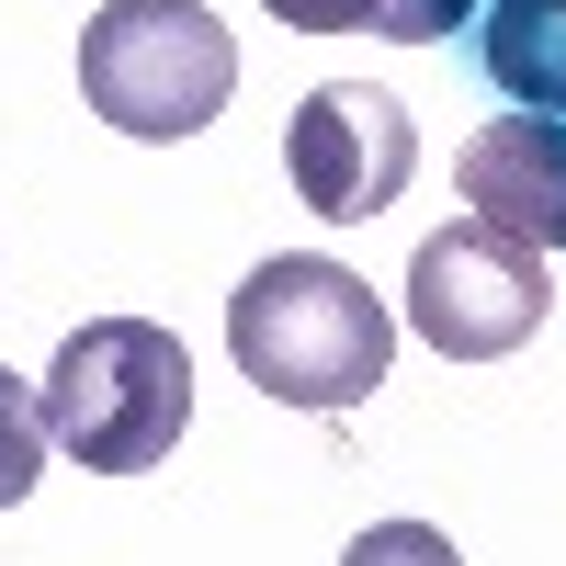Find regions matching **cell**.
Listing matches in <instances>:
<instances>
[{
    "instance_id": "1",
    "label": "cell",
    "mask_w": 566,
    "mask_h": 566,
    "mask_svg": "<svg viewBox=\"0 0 566 566\" xmlns=\"http://www.w3.org/2000/svg\"><path fill=\"white\" fill-rule=\"evenodd\" d=\"M227 352H239V374L272 408L340 419V408H363L386 386L397 317H386V295H374L363 272L317 261V250H272L239 295H227Z\"/></svg>"
},
{
    "instance_id": "2",
    "label": "cell",
    "mask_w": 566,
    "mask_h": 566,
    "mask_svg": "<svg viewBox=\"0 0 566 566\" xmlns=\"http://www.w3.org/2000/svg\"><path fill=\"white\" fill-rule=\"evenodd\" d=\"M34 419L91 476H148L193 431V352L159 317H91L57 340V363L34 386Z\"/></svg>"
},
{
    "instance_id": "3",
    "label": "cell",
    "mask_w": 566,
    "mask_h": 566,
    "mask_svg": "<svg viewBox=\"0 0 566 566\" xmlns=\"http://www.w3.org/2000/svg\"><path fill=\"white\" fill-rule=\"evenodd\" d=\"M80 103L136 148H181L239 103V34L205 0H103L80 34Z\"/></svg>"
},
{
    "instance_id": "4",
    "label": "cell",
    "mask_w": 566,
    "mask_h": 566,
    "mask_svg": "<svg viewBox=\"0 0 566 566\" xmlns=\"http://www.w3.org/2000/svg\"><path fill=\"white\" fill-rule=\"evenodd\" d=\"M555 306V283H544V250L522 239H499V227H442V239H419L408 261V328L431 340L442 363H499V352H522L533 328Z\"/></svg>"
},
{
    "instance_id": "5",
    "label": "cell",
    "mask_w": 566,
    "mask_h": 566,
    "mask_svg": "<svg viewBox=\"0 0 566 566\" xmlns=\"http://www.w3.org/2000/svg\"><path fill=\"white\" fill-rule=\"evenodd\" d=\"M408 170H419V125L397 91H374V80H328L295 103V125H283V181L328 216V227H363V216H386L408 193Z\"/></svg>"
},
{
    "instance_id": "6",
    "label": "cell",
    "mask_w": 566,
    "mask_h": 566,
    "mask_svg": "<svg viewBox=\"0 0 566 566\" xmlns=\"http://www.w3.org/2000/svg\"><path fill=\"white\" fill-rule=\"evenodd\" d=\"M464 205H476V227H499V239L522 250H566V114H499L464 136Z\"/></svg>"
},
{
    "instance_id": "7",
    "label": "cell",
    "mask_w": 566,
    "mask_h": 566,
    "mask_svg": "<svg viewBox=\"0 0 566 566\" xmlns=\"http://www.w3.org/2000/svg\"><path fill=\"white\" fill-rule=\"evenodd\" d=\"M476 69L510 91V114H566V0H488Z\"/></svg>"
},
{
    "instance_id": "8",
    "label": "cell",
    "mask_w": 566,
    "mask_h": 566,
    "mask_svg": "<svg viewBox=\"0 0 566 566\" xmlns=\"http://www.w3.org/2000/svg\"><path fill=\"white\" fill-rule=\"evenodd\" d=\"M45 476V419H34V386L23 374H0V510H23Z\"/></svg>"
},
{
    "instance_id": "9",
    "label": "cell",
    "mask_w": 566,
    "mask_h": 566,
    "mask_svg": "<svg viewBox=\"0 0 566 566\" xmlns=\"http://www.w3.org/2000/svg\"><path fill=\"white\" fill-rule=\"evenodd\" d=\"M476 12H488V0H374V34H386V45H453Z\"/></svg>"
},
{
    "instance_id": "10",
    "label": "cell",
    "mask_w": 566,
    "mask_h": 566,
    "mask_svg": "<svg viewBox=\"0 0 566 566\" xmlns=\"http://www.w3.org/2000/svg\"><path fill=\"white\" fill-rule=\"evenodd\" d=\"M340 566H464V555H453V533H431V522H374V533H352Z\"/></svg>"
},
{
    "instance_id": "11",
    "label": "cell",
    "mask_w": 566,
    "mask_h": 566,
    "mask_svg": "<svg viewBox=\"0 0 566 566\" xmlns=\"http://www.w3.org/2000/svg\"><path fill=\"white\" fill-rule=\"evenodd\" d=\"M272 12L295 23V34H352V23L374 34V0H272Z\"/></svg>"
}]
</instances>
